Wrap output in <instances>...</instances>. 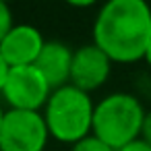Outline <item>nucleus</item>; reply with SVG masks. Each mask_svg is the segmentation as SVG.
<instances>
[{
    "mask_svg": "<svg viewBox=\"0 0 151 151\" xmlns=\"http://www.w3.org/2000/svg\"><path fill=\"white\" fill-rule=\"evenodd\" d=\"M118 151H151V145H147L143 139H137V141H132V143L124 145V147H122V149H118Z\"/></svg>",
    "mask_w": 151,
    "mask_h": 151,
    "instance_id": "nucleus-11",
    "label": "nucleus"
},
{
    "mask_svg": "<svg viewBox=\"0 0 151 151\" xmlns=\"http://www.w3.org/2000/svg\"><path fill=\"white\" fill-rule=\"evenodd\" d=\"M145 116L147 110L137 95L128 91L108 93L95 104L93 134L118 151L124 145L141 139Z\"/></svg>",
    "mask_w": 151,
    "mask_h": 151,
    "instance_id": "nucleus-3",
    "label": "nucleus"
},
{
    "mask_svg": "<svg viewBox=\"0 0 151 151\" xmlns=\"http://www.w3.org/2000/svg\"><path fill=\"white\" fill-rule=\"evenodd\" d=\"M145 62H147V66L151 68V42H149V48H147V52H145Z\"/></svg>",
    "mask_w": 151,
    "mask_h": 151,
    "instance_id": "nucleus-15",
    "label": "nucleus"
},
{
    "mask_svg": "<svg viewBox=\"0 0 151 151\" xmlns=\"http://www.w3.org/2000/svg\"><path fill=\"white\" fill-rule=\"evenodd\" d=\"M68 151H116V149H112V147H110L108 143H104L99 137L89 134V137L81 139L79 143L70 145V149H68Z\"/></svg>",
    "mask_w": 151,
    "mask_h": 151,
    "instance_id": "nucleus-9",
    "label": "nucleus"
},
{
    "mask_svg": "<svg viewBox=\"0 0 151 151\" xmlns=\"http://www.w3.org/2000/svg\"><path fill=\"white\" fill-rule=\"evenodd\" d=\"M112 58L97 48L93 42L85 44L75 50L73 66H70V85L93 93L99 87H104L112 73Z\"/></svg>",
    "mask_w": 151,
    "mask_h": 151,
    "instance_id": "nucleus-6",
    "label": "nucleus"
},
{
    "mask_svg": "<svg viewBox=\"0 0 151 151\" xmlns=\"http://www.w3.org/2000/svg\"><path fill=\"white\" fill-rule=\"evenodd\" d=\"M15 17H13V11H11V2H4L0 0V42H2L9 31L15 27Z\"/></svg>",
    "mask_w": 151,
    "mask_h": 151,
    "instance_id": "nucleus-10",
    "label": "nucleus"
},
{
    "mask_svg": "<svg viewBox=\"0 0 151 151\" xmlns=\"http://www.w3.org/2000/svg\"><path fill=\"white\" fill-rule=\"evenodd\" d=\"M62 2L73 6V9H91V6H95L99 2V0H62Z\"/></svg>",
    "mask_w": 151,
    "mask_h": 151,
    "instance_id": "nucleus-13",
    "label": "nucleus"
},
{
    "mask_svg": "<svg viewBox=\"0 0 151 151\" xmlns=\"http://www.w3.org/2000/svg\"><path fill=\"white\" fill-rule=\"evenodd\" d=\"M4 2H15V0H4Z\"/></svg>",
    "mask_w": 151,
    "mask_h": 151,
    "instance_id": "nucleus-17",
    "label": "nucleus"
},
{
    "mask_svg": "<svg viewBox=\"0 0 151 151\" xmlns=\"http://www.w3.org/2000/svg\"><path fill=\"white\" fill-rule=\"evenodd\" d=\"M50 130L44 112L6 110L0 128V151H46Z\"/></svg>",
    "mask_w": 151,
    "mask_h": 151,
    "instance_id": "nucleus-4",
    "label": "nucleus"
},
{
    "mask_svg": "<svg viewBox=\"0 0 151 151\" xmlns=\"http://www.w3.org/2000/svg\"><path fill=\"white\" fill-rule=\"evenodd\" d=\"M46 42L48 40L35 25L17 23L9 31V35L0 42V54H2L4 62L9 64V68L31 66L37 62Z\"/></svg>",
    "mask_w": 151,
    "mask_h": 151,
    "instance_id": "nucleus-7",
    "label": "nucleus"
},
{
    "mask_svg": "<svg viewBox=\"0 0 151 151\" xmlns=\"http://www.w3.org/2000/svg\"><path fill=\"white\" fill-rule=\"evenodd\" d=\"M73 56H75V50H70L68 44H64L60 40H48L46 42L35 66L48 79L52 89H58V87L70 83Z\"/></svg>",
    "mask_w": 151,
    "mask_h": 151,
    "instance_id": "nucleus-8",
    "label": "nucleus"
},
{
    "mask_svg": "<svg viewBox=\"0 0 151 151\" xmlns=\"http://www.w3.org/2000/svg\"><path fill=\"white\" fill-rule=\"evenodd\" d=\"M9 64L4 62V58H2V54H0V91H2V87H4V81H6V77H9Z\"/></svg>",
    "mask_w": 151,
    "mask_h": 151,
    "instance_id": "nucleus-14",
    "label": "nucleus"
},
{
    "mask_svg": "<svg viewBox=\"0 0 151 151\" xmlns=\"http://www.w3.org/2000/svg\"><path fill=\"white\" fill-rule=\"evenodd\" d=\"M52 91L54 89L50 87L42 70L35 64H31V66H17L9 70V77L4 81L2 91H0V97L9 106V110L42 112Z\"/></svg>",
    "mask_w": 151,
    "mask_h": 151,
    "instance_id": "nucleus-5",
    "label": "nucleus"
},
{
    "mask_svg": "<svg viewBox=\"0 0 151 151\" xmlns=\"http://www.w3.org/2000/svg\"><path fill=\"white\" fill-rule=\"evenodd\" d=\"M4 114H6V110L2 108V104H0V128H2V120H4Z\"/></svg>",
    "mask_w": 151,
    "mask_h": 151,
    "instance_id": "nucleus-16",
    "label": "nucleus"
},
{
    "mask_svg": "<svg viewBox=\"0 0 151 151\" xmlns=\"http://www.w3.org/2000/svg\"><path fill=\"white\" fill-rule=\"evenodd\" d=\"M91 35L114 64L145 60L151 42V4L147 0H106L93 19Z\"/></svg>",
    "mask_w": 151,
    "mask_h": 151,
    "instance_id": "nucleus-1",
    "label": "nucleus"
},
{
    "mask_svg": "<svg viewBox=\"0 0 151 151\" xmlns=\"http://www.w3.org/2000/svg\"><path fill=\"white\" fill-rule=\"evenodd\" d=\"M141 139H143L147 145H151V110H149V112H147V116H145L143 130H141Z\"/></svg>",
    "mask_w": 151,
    "mask_h": 151,
    "instance_id": "nucleus-12",
    "label": "nucleus"
},
{
    "mask_svg": "<svg viewBox=\"0 0 151 151\" xmlns=\"http://www.w3.org/2000/svg\"><path fill=\"white\" fill-rule=\"evenodd\" d=\"M42 112L50 137L58 143L75 145L81 139L93 134L95 101L91 99V93L70 83L54 89Z\"/></svg>",
    "mask_w": 151,
    "mask_h": 151,
    "instance_id": "nucleus-2",
    "label": "nucleus"
}]
</instances>
